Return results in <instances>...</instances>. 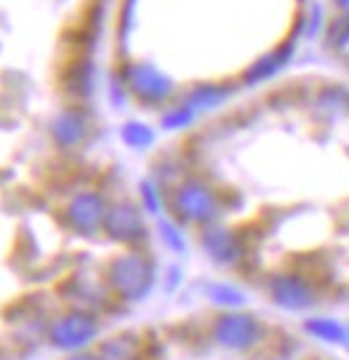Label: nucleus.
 <instances>
[{"instance_id": "f03ea898", "label": "nucleus", "mask_w": 349, "mask_h": 360, "mask_svg": "<svg viewBox=\"0 0 349 360\" xmlns=\"http://www.w3.org/2000/svg\"><path fill=\"white\" fill-rule=\"evenodd\" d=\"M307 331L317 339H323L328 345H349V334L347 328L336 321H328V318H320V321H310L307 323Z\"/></svg>"}, {"instance_id": "f257e3e1", "label": "nucleus", "mask_w": 349, "mask_h": 360, "mask_svg": "<svg viewBox=\"0 0 349 360\" xmlns=\"http://www.w3.org/2000/svg\"><path fill=\"white\" fill-rule=\"evenodd\" d=\"M219 339L227 347H251L256 342V326L248 318H227L219 326Z\"/></svg>"}]
</instances>
